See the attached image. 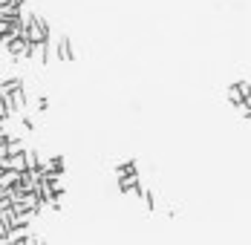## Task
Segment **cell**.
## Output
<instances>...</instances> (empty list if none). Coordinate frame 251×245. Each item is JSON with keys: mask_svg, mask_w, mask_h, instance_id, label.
<instances>
[{"mask_svg": "<svg viewBox=\"0 0 251 245\" xmlns=\"http://www.w3.org/2000/svg\"><path fill=\"white\" fill-rule=\"evenodd\" d=\"M24 38L32 44H47L50 41V24L38 15H24Z\"/></svg>", "mask_w": 251, "mask_h": 245, "instance_id": "1", "label": "cell"}, {"mask_svg": "<svg viewBox=\"0 0 251 245\" xmlns=\"http://www.w3.org/2000/svg\"><path fill=\"white\" fill-rule=\"evenodd\" d=\"M228 101H231L234 107L246 104V93H243V81H240V84H234V87H228Z\"/></svg>", "mask_w": 251, "mask_h": 245, "instance_id": "2", "label": "cell"}, {"mask_svg": "<svg viewBox=\"0 0 251 245\" xmlns=\"http://www.w3.org/2000/svg\"><path fill=\"white\" fill-rule=\"evenodd\" d=\"M44 173H58V176H61V173H64V159H61V156L50 159V162L44 165Z\"/></svg>", "mask_w": 251, "mask_h": 245, "instance_id": "3", "label": "cell"}, {"mask_svg": "<svg viewBox=\"0 0 251 245\" xmlns=\"http://www.w3.org/2000/svg\"><path fill=\"white\" fill-rule=\"evenodd\" d=\"M58 55H61L64 61H73V44H70V38H61V44H58Z\"/></svg>", "mask_w": 251, "mask_h": 245, "instance_id": "4", "label": "cell"}, {"mask_svg": "<svg viewBox=\"0 0 251 245\" xmlns=\"http://www.w3.org/2000/svg\"><path fill=\"white\" fill-rule=\"evenodd\" d=\"M133 173H139L136 171V162H125V165L116 168V176H119V179H122V176H133Z\"/></svg>", "mask_w": 251, "mask_h": 245, "instance_id": "5", "label": "cell"}, {"mask_svg": "<svg viewBox=\"0 0 251 245\" xmlns=\"http://www.w3.org/2000/svg\"><path fill=\"white\" fill-rule=\"evenodd\" d=\"M12 153H24V145H21V139H9V156Z\"/></svg>", "mask_w": 251, "mask_h": 245, "instance_id": "6", "label": "cell"}, {"mask_svg": "<svg viewBox=\"0 0 251 245\" xmlns=\"http://www.w3.org/2000/svg\"><path fill=\"white\" fill-rule=\"evenodd\" d=\"M3 3H12V0H0V6H3Z\"/></svg>", "mask_w": 251, "mask_h": 245, "instance_id": "7", "label": "cell"}]
</instances>
